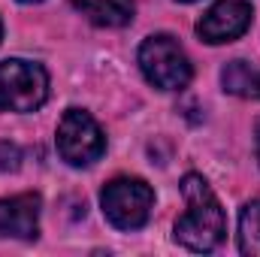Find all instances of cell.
<instances>
[{
	"label": "cell",
	"mask_w": 260,
	"mask_h": 257,
	"mask_svg": "<svg viewBox=\"0 0 260 257\" xmlns=\"http://www.w3.org/2000/svg\"><path fill=\"white\" fill-rule=\"evenodd\" d=\"M182 197L188 209L176 221V242L197 254L215 251L227 236V215L215 191L209 188V182L200 173H188L182 179Z\"/></svg>",
	"instance_id": "obj_1"
},
{
	"label": "cell",
	"mask_w": 260,
	"mask_h": 257,
	"mask_svg": "<svg viewBox=\"0 0 260 257\" xmlns=\"http://www.w3.org/2000/svg\"><path fill=\"white\" fill-rule=\"evenodd\" d=\"M100 209L115 230H139L148 224L154 209V191L145 179L118 176L100 191Z\"/></svg>",
	"instance_id": "obj_2"
},
{
	"label": "cell",
	"mask_w": 260,
	"mask_h": 257,
	"mask_svg": "<svg viewBox=\"0 0 260 257\" xmlns=\"http://www.w3.org/2000/svg\"><path fill=\"white\" fill-rule=\"evenodd\" d=\"M49 100V73L24 58L0 61V112H37Z\"/></svg>",
	"instance_id": "obj_3"
},
{
	"label": "cell",
	"mask_w": 260,
	"mask_h": 257,
	"mask_svg": "<svg viewBox=\"0 0 260 257\" xmlns=\"http://www.w3.org/2000/svg\"><path fill=\"white\" fill-rule=\"evenodd\" d=\"M139 70L145 82L160 91H182L194 76L185 49L170 34H154L139 46Z\"/></svg>",
	"instance_id": "obj_4"
},
{
	"label": "cell",
	"mask_w": 260,
	"mask_h": 257,
	"mask_svg": "<svg viewBox=\"0 0 260 257\" xmlns=\"http://www.w3.org/2000/svg\"><path fill=\"white\" fill-rule=\"evenodd\" d=\"M58 154L70 167H91L106 151V133L85 109H67L58 121Z\"/></svg>",
	"instance_id": "obj_5"
},
{
	"label": "cell",
	"mask_w": 260,
	"mask_h": 257,
	"mask_svg": "<svg viewBox=\"0 0 260 257\" xmlns=\"http://www.w3.org/2000/svg\"><path fill=\"white\" fill-rule=\"evenodd\" d=\"M254 21V6L251 0H218L212 3L200 21H197V34L203 43L209 46H221V43H233L239 40Z\"/></svg>",
	"instance_id": "obj_6"
},
{
	"label": "cell",
	"mask_w": 260,
	"mask_h": 257,
	"mask_svg": "<svg viewBox=\"0 0 260 257\" xmlns=\"http://www.w3.org/2000/svg\"><path fill=\"white\" fill-rule=\"evenodd\" d=\"M40 209H43L40 194L30 191L0 200V236L34 242L40 236Z\"/></svg>",
	"instance_id": "obj_7"
},
{
	"label": "cell",
	"mask_w": 260,
	"mask_h": 257,
	"mask_svg": "<svg viewBox=\"0 0 260 257\" xmlns=\"http://www.w3.org/2000/svg\"><path fill=\"white\" fill-rule=\"evenodd\" d=\"M73 6L97 27H124L133 21V0H73Z\"/></svg>",
	"instance_id": "obj_8"
},
{
	"label": "cell",
	"mask_w": 260,
	"mask_h": 257,
	"mask_svg": "<svg viewBox=\"0 0 260 257\" xmlns=\"http://www.w3.org/2000/svg\"><path fill=\"white\" fill-rule=\"evenodd\" d=\"M221 82H224V91H230V94L260 100V73L251 70L245 61H230L221 73Z\"/></svg>",
	"instance_id": "obj_9"
},
{
	"label": "cell",
	"mask_w": 260,
	"mask_h": 257,
	"mask_svg": "<svg viewBox=\"0 0 260 257\" xmlns=\"http://www.w3.org/2000/svg\"><path fill=\"white\" fill-rule=\"evenodd\" d=\"M239 251L260 257V200H251L239 212Z\"/></svg>",
	"instance_id": "obj_10"
},
{
	"label": "cell",
	"mask_w": 260,
	"mask_h": 257,
	"mask_svg": "<svg viewBox=\"0 0 260 257\" xmlns=\"http://www.w3.org/2000/svg\"><path fill=\"white\" fill-rule=\"evenodd\" d=\"M18 160H21L18 145H12V142H0V170H3V173L18 170Z\"/></svg>",
	"instance_id": "obj_11"
},
{
	"label": "cell",
	"mask_w": 260,
	"mask_h": 257,
	"mask_svg": "<svg viewBox=\"0 0 260 257\" xmlns=\"http://www.w3.org/2000/svg\"><path fill=\"white\" fill-rule=\"evenodd\" d=\"M257 160H260V121H257Z\"/></svg>",
	"instance_id": "obj_12"
},
{
	"label": "cell",
	"mask_w": 260,
	"mask_h": 257,
	"mask_svg": "<svg viewBox=\"0 0 260 257\" xmlns=\"http://www.w3.org/2000/svg\"><path fill=\"white\" fill-rule=\"evenodd\" d=\"M21 3H40V0H21Z\"/></svg>",
	"instance_id": "obj_13"
},
{
	"label": "cell",
	"mask_w": 260,
	"mask_h": 257,
	"mask_svg": "<svg viewBox=\"0 0 260 257\" xmlns=\"http://www.w3.org/2000/svg\"><path fill=\"white\" fill-rule=\"evenodd\" d=\"M179 3H197V0H179Z\"/></svg>",
	"instance_id": "obj_14"
},
{
	"label": "cell",
	"mask_w": 260,
	"mask_h": 257,
	"mask_svg": "<svg viewBox=\"0 0 260 257\" xmlns=\"http://www.w3.org/2000/svg\"><path fill=\"white\" fill-rule=\"evenodd\" d=\"M0 37H3V21H0Z\"/></svg>",
	"instance_id": "obj_15"
}]
</instances>
